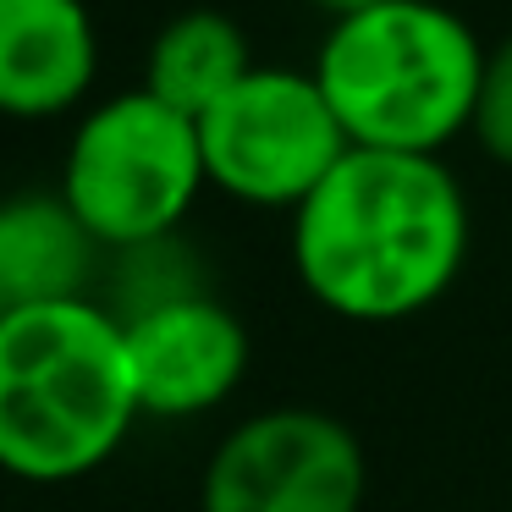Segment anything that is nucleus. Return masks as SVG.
<instances>
[{
    "label": "nucleus",
    "mask_w": 512,
    "mask_h": 512,
    "mask_svg": "<svg viewBox=\"0 0 512 512\" xmlns=\"http://www.w3.org/2000/svg\"><path fill=\"white\" fill-rule=\"evenodd\" d=\"M100 45L83 0H0V116H61L89 94Z\"/></svg>",
    "instance_id": "6e6552de"
},
{
    "label": "nucleus",
    "mask_w": 512,
    "mask_h": 512,
    "mask_svg": "<svg viewBox=\"0 0 512 512\" xmlns=\"http://www.w3.org/2000/svg\"><path fill=\"white\" fill-rule=\"evenodd\" d=\"M320 12H331V17H358V12H369V6H386V0H314Z\"/></svg>",
    "instance_id": "f8f14e48"
},
{
    "label": "nucleus",
    "mask_w": 512,
    "mask_h": 512,
    "mask_svg": "<svg viewBox=\"0 0 512 512\" xmlns=\"http://www.w3.org/2000/svg\"><path fill=\"white\" fill-rule=\"evenodd\" d=\"M468 259V199L441 155L347 149L292 210V265L314 303L358 325L430 309Z\"/></svg>",
    "instance_id": "f257e3e1"
},
{
    "label": "nucleus",
    "mask_w": 512,
    "mask_h": 512,
    "mask_svg": "<svg viewBox=\"0 0 512 512\" xmlns=\"http://www.w3.org/2000/svg\"><path fill=\"white\" fill-rule=\"evenodd\" d=\"M364 446L336 413L265 408L243 419L199 485V512H358Z\"/></svg>",
    "instance_id": "423d86ee"
},
{
    "label": "nucleus",
    "mask_w": 512,
    "mask_h": 512,
    "mask_svg": "<svg viewBox=\"0 0 512 512\" xmlns=\"http://www.w3.org/2000/svg\"><path fill=\"white\" fill-rule=\"evenodd\" d=\"M474 138L485 144L490 160L512 166V34L496 50H485V72H479L474 94Z\"/></svg>",
    "instance_id": "9b49d317"
},
{
    "label": "nucleus",
    "mask_w": 512,
    "mask_h": 512,
    "mask_svg": "<svg viewBox=\"0 0 512 512\" xmlns=\"http://www.w3.org/2000/svg\"><path fill=\"white\" fill-rule=\"evenodd\" d=\"M248 72H254L248 34L226 12L199 6V12L171 17L155 34L149 67H144V89L155 94V100H166L171 111L199 122V116L210 111L215 100H226Z\"/></svg>",
    "instance_id": "9d476101"
},
{
    "label": "nucleus",
    "mask_w": 512,
    "mask_h": 512,
    "mask_svg": "<svg viewBox=\"0 0 512 512\" xmlns=\"http://www.w3.org/2000/svg\"><path fill=\"white\" fill-rule=\"evenodd\" d=\"M204 188L199 122L149 89H127L78 122L61 166V199L100 248H144L182 226Z\"/></svg>",
    "instance_id": "20e7f679"
},
{
    "label": "nucleus",
    "mask_w": 512,
    "mask_h": 512,
    "mask_svg": "<svg viewBox=\"0 0 512 512\" xmlns=\"http://www.w3.org/2000/svg\"><path fill=\"white\" fill-rule=\"evenodd\" d=\"M479 72L485 45L441 0H386L336 17L314 56V83L347 144L397 155H441L474 122Z\"/></svg>",
    "instance_id": "7ed1b4c3"
},
{
    "label": "nucleus",
    "mask_w": 512,
    "mask_h": 512,
    "mask_svg": "<svg viewBox=\"0 0 512 512\" xmlns=\"http://www.w3.org/2000/svg\"><path fill=\"white\" fill-rule=\"evenodd\" d=\"M204 182L243 204L298 210L347 155V133L314 72L259 67L199 116Z\"/></svg>",
    "instance_id": "39448f33"
},
{
    "label": "nucleus",
    "mask_w": 512,
    "mask_h": 512,
    "mask_svg": "<svg viewBox=\"0 0 512 512\" xmlns=\"http://www.w3.org/2000/svg\"><path fill=\"white\" fill-rule=\"evenodd\" d=\"M100 243L61 193H23L0 204V314L83 298Z\"/></svg>",
    "instance_id": "1a4fd4ad"
},
{
    "label": "nucleus",
    "mask_w": 512,
    "mask_h": 512,
    "mask_svg": "<svg viewBox=\"0 0 512 512\" xmlns=\"http://www.w3.org/2000/svg\"><path fill=\"white\" fill-rule=\"evenodd\" d=\"M122 342L138 413H155V419H193L204 408H221L248 375L243 320L210 292H182L127 314Z\"/></svg>",
    "instance_id": "0eeeda50"
},
{
    "label": "nucleus",
    "mask_w": 512,
    "mask_h": 512,
    "mask_svg": "<svg viewBox=\"0 0 512 512\" xmlns=\"http://www.w3.org/2000/svg\"><path fill=\"white\" fill-rule=\"evenodd\" d=\"M138 413L122 320L94 298L0 314V468L61 485L111 463Z\"/></svg>",
    "instance_id": "f03ea898"
}]
</instances>
